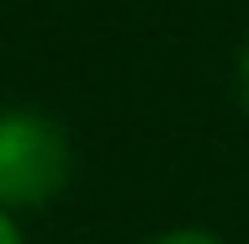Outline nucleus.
<instances>
[{
  "label": "nucleus",
  "mask_w": 249,
  "mask_h": 244,
  "mask_svg": "<svg viewBox=\"0 0 249 244\" xmlns=\"http://www.w3.org/2000/svg\"><path fill=\"white\" fill-rule=\"evenodd\" d=\"M69 181V138L43 112H0V207H43Z\"/></svg>",
  "instance_id": "obj_1"
},
{
  "label": "nucleus",
  "mask_w": 249,
  "mask_h": 244,
  "mask_svg": "<svg viewBox=\"0 0 249 244\" xmlns=\"http://www.w3.org/2000/svg\"><path fill=\"white\" fill-rule=\"evenodd\" d=\"M154 244H223V239H212V234H196V228H175V234H164V239H154Z\"/></svg>",
  "instance_id": "obj_2"
},
{
  "label": "nucleus",
  "mask_w": 249,
  "mask_h": 244,
  "mask_svg": "<svg viewBox=\"0 0 249 244\" xmlns=\"http://www.w3.org/2000/svg\"><path fill=\"white\" fill-rule=\"evenodd\" d=\"M0 244H21V228L11 223V212L0 207Z\"/></svg>",
  "instance_id": "obj_3"
},
{
  "label": "nucleus",
  "mask_w": 249,
  "mask_h": 244,
  "mask_svg": "<svg viewBox=\"0 0 249 244\" xmlns=\"http://www.w3.org/2000/svg\"><path fill=\"white\" fill-rule=\"evenodd\" d=\"M239 91H244V106H249V48H244V58H239Z\"/></svg>",
  "instance_id": "obj_4"
}]
</instances>
